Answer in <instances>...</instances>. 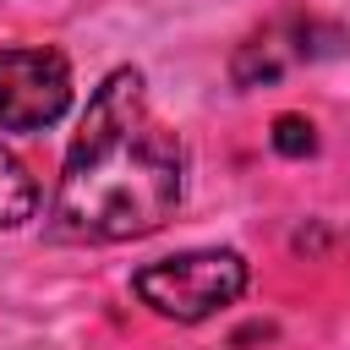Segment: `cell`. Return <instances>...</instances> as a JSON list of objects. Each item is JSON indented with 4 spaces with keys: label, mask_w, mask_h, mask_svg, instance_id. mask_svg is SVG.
Listing matches in <instances>:
<instances>
[{
    "label": "cell",
    "mask_w": 350,
    "mask_h": 350,
    "mask_svg": "<svg viewBox=\"0 0 350 350\" xmlns=\"http://www.w3.org/2000/svg\"><path fill=\"white\" fill-rule=\"evenodd\" d=\"M186 197V142L148 109L137 66L109 71L66 148V170L49 202L55 241L115 246L153 235Z\"/></svg>",
    "instance_id": "1"
},
{
    "label": "cell",
    "mask_w": 350,
    "mask_h": 350,
    "mask_svg": "<svg viewBox=\"0 0 350 350\" xmlns=\"http://www.w3.org/2000/svg\"><path fill=\"white\" fill-rule=\"evenodd\" d=\"M246 279L252 273L235 246H197V252H175L137 268L131 290L142 306H153L170 323H208L246 295Z\"/></svg>",
    "instance_id": "2"
},
{
    "label": "cell",
    "mask_w": 350,
    "mask_h": 350,
    "mask_svg": "<svg viewBox=\"0 0 350 350\" xmlns=\"http://www.w3.org/2000/svg\"><path fill=\"white\" fill-rule=\"evenodd\" d=\"M66 109H71L66 55L0 44V131H44Z\"/></svg>",
    "instance_id": "3"
},
{
    "label": "cell",
    "mask_w": 350,
    "mask_h": 350,
    "mask_svg": "<svg viewBox=\"0 0 350 350\" xmlns=\"http://www.w3.org/2000/svg\"><path fill=\"white\" fill-rule=\"evenodd\" d=\"M339 49H345V33L328 27V22H312V16L306 22H273L235 49L230 77H235V88H257V82H273L295 60H323V55H339Z\"/></svg>",
    "instance_id": "4"
},
{
    "label": "cell",
    "mask_w": 350,
    "mask_h": 350,
    "mask_svg": "<svg viewBox=\"0 0 350 350\" xmlns=\"http://www.w3.org/2000/svg\"><path fill=\"white\" fill-rule=\"evenodd\" d=\"M38 213V180L33 170L0 142V230H16Z\"/></svg>",
    "instance_id": "5"
},
{
    "label": "cell",
    "mask_w": 350,
    "mask_h": 350,
    "mask_svg": "<svg viewBox=\"0 0 350 350\" xmlns=\"http://www.w3.org/2000/svg\"><path fill=\"white\" fill-rule=\"evenodd\" d=\"M268 142H273V153H284V159H306V153H317V131H312L306 115H279L273 131H268Z\"/></svg>",
    "instance_id": "6"
}]
</instances>
